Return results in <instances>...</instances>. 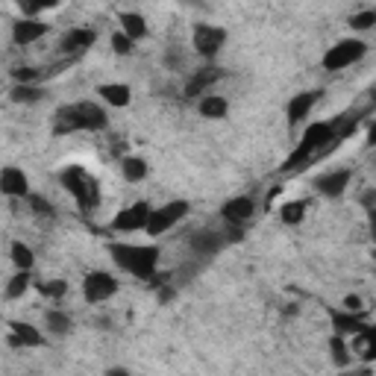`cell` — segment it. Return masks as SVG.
Masks as SVG:
<instances>
[{
	"instance_id": "cell-1",
	"label": "cell",
	"mask_w": 376,
	"mask_h": 376,
	"mask_svg": "<svg viewBox=\"0 0 376 376\" xmlns=\"http://www.w3.org/2000/svg\"><path fill=\"white\" fill-rule=\"evenodd\" d=\"M112 259L138 280H153L156 265H159V247L153 244H112L109 247Z\"/></svg>"
},
{
	"instance_id": "cell-2",
	"label": "cell",
	"mask_w": 376,
	"mask_h": 376,
	"mask_svg": "<svg viewBox=\"0 0 376 376\" xmlns=\"http://www.w3.org/2000/svg\"><path fill=\"white\" fill-rule=\"evenodd\" d=\"M109 123L106 112L97 103H73V106H62L56 112V133H80V130H103Z\"/></svg>"
},
{
	"instance_id": "cell-3",
	"label": "cell",
	"mask_w": 376,
	"mask_h": 376,
	"mask_svg": "<svg viewBox=\"0 0 376 376\" xmlns=\"http://www.w3.org/2000/svg\"><path fill=\"white\" fill-rule=\"evenodd\" d=\"M330 141H338V130H335V121H330V123H323V121H317V123H309L306 127V133H303V138H300V144L294 147V153L285 159V165L283 168H297V165H303L312 153H317V150H323Z\"/></svg>"
},
{
	"instance_id": "cell-4",
	"label": "cell",
	"mask_w": 376,
	"mask_h": 376,
	"mask_svg": "<svg viewBox=\"0 0 376 376\" xmlns=\"http://www.w3.org/2000/svg\"><path fill=\"white\" fill-rule=\"evenodd\" d=\"M62 186L73 194V200L80 203V209H94L100 203V191H97V180L88 171H83L80 165H71L62 171Z\"/></svg>"
},
{
	"instance_id": "cell-5",
	"label": "cell",
	"mask_w": 376,
	"mask_h": 376,
	"mask_svg": "<svg viewBox=\"0 0 376 376\" xmlns=\"http://www.w3.org/2000/svg\"><path fill=\"white\" fill-rule=\"evenodd\" d=\"M186 212H188L186 200H171V203H165V206L150 212V220H147V230L144 233L147 235H165L168 230H173L186 218Z\"/></svg>"
},
{
	"instance_id": "cell-6",
	"label": "cell",
	"mask_w": 376,
	"mask_h": 376,
	"mask_svg": "<svg viewBox=\"0 0 376 376\" xmlns=\"http://www.w3.org/2000/svg\"><path fill=\"white\" fill-rule=\"evenodd\" d=\"M365 54H367V44H365L362 39H344V41H338L335 47L327 50V56H323V68H327V71L350 68L353 62H359Z\"/></svg>"
},
{
	"instance_id": "cell-7",
	"label": "cell",
	"mask_w": 376,
	"mask_h": 376,
	"mask_svg": "<svg viewBox=\"0 0 376 376\" xmlns=\"http://www.w3.org/2000/svg\"><path fill=\"white\" fill-rule=\"evenodd\" d=\"M150 203H144V200H138V203L127 206L123 212H118L112 218V230L115 233H141L147 230V220H150Z\"/></svg>"
},
{
	"instance_id": "cell-8",
	"label": "cell",
	"mask_w": 376,
	"mask_h": 376,
	"mask_svg": "<svg viewBox=\"0 0 376 376\" xmlns=\"http://www.w3.org/2000/svg\"><path fill=\"white\" fill-rule=\"evenodd\" d=\"M191 41H194V50H197L200 56H209L212 59L218 50L223 47V41H227V30L215 27V24H197Z\"/></svg>"
},
{
	"instance_id": "cell-9",
	"label": "cell",
	"mask_w": 376,
	"mask_h": 376,
	"mask_svg": "<svg viewBox=\"0 0 376 376\" xmlns=\"http://www.w3.org/2000/svg\"><path fill=\"white\" fill-rule=\"evenodd\" d=\"M115 291H118V280L106 270H94L83 280V297L88 303H103V300H109Z\"/></svg>"
},
{
	"instance_id": "cell-10",
	"label": "cell",
	"mask_w": 376,
	"mask_h": 376,
	"mask_svg": "<svg viewBox=\"0 0 376 376\" xmlns=\"http://www.w3.org/2000/svg\"><path fill=\"white\" fill-rule=\"evenodd\" d=\"M350 180H353V171H350V168H341V171L320 173V177L315 180V188H317V194H323V197H341L344 188L350 186Z\"/></svg>"
},
{
	"instance_id": "cell-11",
	"label": "cell",
	"mask_w": 376,
	"mask_h": 376,
	"mask_svg": "<svg viewBox=\"0 0 376 376\" xmlns=\"http://www.w3.org/2000/svg\"><path fill=\"white\" fill-rule=\"evenodd\" d=\"M317 97H320V91H300V94H294V97L288 100V123H291V127L303 123V121L312 115V109H315V103H317Z\"/></svg>"
},
{
	"instance_id": "cell-12",
	"label": "cell",
	"mask_w": 376,
	"mask_h": 376,
	"mask_svg": "<svg viewBox=\"0 0 376 376\" xmlns=\"http://www.w3.org/2000/svg\"><path fill=\"white\" fill-rule=\"evenodd\" d=\"M0 191H4L6 197H27L30 191V183H27V173H24L21 168H4V173H0Z\"/></svg>"
},
{
	"instance_id": "cell-13",
	"label": "cell",
	"mask_w": 376,
	"mask_h": 376,
	"mask_svg": "<svg viewBox=\"0 0 376 376\" xmlns=\"http://www.w3.org/2000/svg\"><path fill=\"white\" fill-rule=\"evenodd\" d=\"M220 212H223V220L233 223V227H238V223H244V220L253 218L256 206H253V200H250V197H233V200H227V203H223Z\"/></svg>"
},
{
	"instance_id": "cell-14",
	"label": "cell",
	"mask_w": 376,
	"mask_h": 376,
	"mask_svg": "<svg viewBox=\"0 0 376 376\" xmlns=\"http://www.w3.org/2000/svg\"><path fill=\"white\" fill-rule=\"evenodd\" d=\"M47 33V24H41L39 18H21L15 27H12V39H15V44H33V41H39L41 36Z\"/></svg>"
},
{
	"instance_id": "cell-15",
	"label": "cell",
	"mask_w": 376,
	"mask_h": 376,
	"mask_svg": "<svg viewBox=\"0 0 376 376\" xmlns=\"http://www.w3.org/2000/svg\"><path fill=\"white\" fill-rule=\"evenodd\" d=\"M9 344L12 347H41L44 338H41V332L33 327V323L15 320V323H9Z\"/></svg>"
},
{
	"instance_id": "cell-16",
	"label": "cell",
	"mask_w": 376,
	"mask_h": 376,
	"mask_svg": "<svg viewBox=\"0 0 376 376\" xmlns=\"http://www.w3.org/2000/svg\"><path fill=\"white\" fill-rule=\"evenodd\" d=\"M332 327H335V335H359L365 327V320H359L353 312H332Z\"/></svg>"
},
{
	"instance_id": "cell-17",
	"label": "cell",
	"mask_w": 376,
	"mask_h": 376,
	"mask_svg": "<svg viewBox=\"0 0 376 376\" xmlns=\"http://www.w3.org/2000/svg\"><path fill=\"white\" fill-rule=\"evenodd\" d=\"M97 94L106 100L109 106H127L130 100H133V91L130 86H123V83H106V86H100Z\"/></svg>"
},
{
	"instance_id": "cell-18",
	"label": "cell",
	"mask_w": 376,
	"mask_h": 376,
	"mask_svg": "<svg viewBox=\"0 0 376 376\" xmlns=\"http://www.w3.org/2000/svg\"><path fill=\"white\" fill-rule=\"evenodd\" d=\"M118 21H121V30L127 33L133 41L147 36V21H144L138 12H121V18H118Z\"/></svg>"
},
{
	"instance_id": "cell-19",
	"label": "cell",
	"mask_w": 376,
	"mask_h": 376,
	"mask_svg": "<svg viewBox=\"0 0 376 376\" xmlns=\"http://www.w3.org/2000/svg\"><path fill=\"white\" fill-rule=\"evenodd\" d=\"M94 39H97V33H91V30H71L62 39V50L65 54H71V50H86L94 44Z\"/></svg>"
},
{
	"instance_id": "cell-20",
	"label": "cell",
	"mask_w": 376,
	"mask_h": 376,
	"mask_svg": "<svg viewBox=\"0 0 376 376\" xmlns=\"http://www.w3.org/2000/svg\"><path fill=\"white\" fill-rule=\"evenodd\" d=\"M215 80H218V71H215V68H203V71H197L194 77L188 80V86H186V94H188V97L203 94V91H206Z\"/></svg>"
},
{
	"instance_id": "cell-21",
	"label": "cell",
	"mask_w": 376,
	"mask_h": 376,
	"mask_svg": "<svg viewBox=\"0 0 376 376\" xmlns=\"http://www.w3.org/2000/svg\"><path fill=\"white\" fill-rule=\"evenodd\" d=\"M227 109H230V103L220 94H203V100H200V115L203 118H223Z\"/></svg>"
},
{
	"instance_id": "cell-22",
	"label": "cell",
	"mask_w": 376,
	"mask_h": 376,
	"mask_svg": "<svg viewBox=\"0 0 376 376\" xmlns=\"http://www.w3.org/2000/svg\"><path fill=\"white\" fill-rule=\"evenodd\" d=\"M121 171H123V180L127 183H141L147 177V162L141 156H127L121 162Z\"/></svg>"
},
{
	"instance_id": "cell-23",
	"label": "cell",
	"mask_w": 376,
	"mask_h": 376,
	"mask_svg": "<svg viewBox=\"0 0 376 376\" xmlns=\"http://www.w3.org/2000/svg\"><path fill=\"white\" fill-rule=\"evenodd\" d=\"M303 218H306V203H303V200H291V203L280 206V220L288 223V227H297Z\"/></svg>"
},
{
	"instance_id": "cell-24",
	"label": "cell",
	"mask_w": 376,
	"mask_h": 376,
	"mask_svg": "<svg viewBox=\"0 0 376 376\" xmlns=\"http://www.w3.org/2000/svg\"><path fill=\"white\" fill-rule=\"evenodd\" d=\"M59 4H62V0H18L21 12L27 18H36L39 12H47V9H56Z\"/></svg>"
},
{
	"instance_id": "cell-25",
	"label": "cell",
	"mask_w": 376,
	"mask_h": 376,
	"mask_svg": "<svg viewBox=\"0 0 376 376\" xmlns=\"http://www.w3.org/2000/svg\"><path fill=\"white\" fill-rule=\"evenodd\" d=\"M191 244H194L197 253H218V250L223 247V241H220V235H218V233H200Z\"/></svg>"
},
{
	"instance_id": "cell-26",
	"label": "cell",
	"mask_w": 376,
	"mask_h": 376,
	"mask_svg": "<svg viewBox=\"0 0 376 376\" xmlns=\"http://www.w3.org/2000/svg\"><path fill=\"white\" fill-rule=\"evenodd\" d=\"M12 262H15V268L30 270L33 262H36V256H33V250L24 244V241H15V244H12Z\"/></svg>"
},
{
	"instance_id": "cell-27",
	"label": "cell",
	"mask_w": 376,
	"mask_h": 376,
	"mask_svg": "<svg viewBox=\"0 0 376 376\" xmlns=\"http://www.w3.org/2000/svg\"><path fill=\"white\" fill-rule=\"evenodd\" d=\"M44 323H47V330L56 332V335H65V332L71 330V317L62 315V312H56V309H50V312L44 315Z\"/></svg>"
},
{
	"instance_id": "cell-28",
	"label": "cell",
	"mask_w": 376,
	"mask_h": 376,
	"mask_svg": "<svg viewBox=\"0 0 376 376\" xmlns=\"http://www.w3.org/2000/svg\"><path fill=\"white\" fill-rule=\"evenodd\" d=\"M27 288H30V270L18 268V273H15V277L9 280V285H6V297H9V300H15V297H21Z\"/></svg>"
},
{
	"instance_id": "cell-29",
	"label": "cell",
	"mask_w": 376,
	"mask_h": 376,
	"mask_svg": "<svg viewBox=\"0 0 376 376\" xmlns=\"http://www.w3.org/2000/svg\"><path fill=\"white\" fill-rule=\"evenodd\" d=\"M350 27H353L356 33H365V30L376 27V9H365V12H356L353 18H350Z\"/></svg>"
},
{
	"instance_id": "cell-30",
	"label": "cell",
	"mask_w": 376,
	"mask_h": 376,
	"mask_svg": "<svg viewBox=\"0 0 376 376\" xmlns=\"http://www.w3.org/2000/svg\"><path fill=\"white\" fill-rule=\"evenodd\" d=\"M39 291H41L44 297H54V300H59V297L68 291V285H65L62 280H50V283H39Z\"/></svg>"
},
{
	"instance_id": "cell-31",
	"label": "cell",
	"mask_w": 376,
	"mask_h": 376,
	"mask_svg": "<svg viewBox=\"0 0 376 376\" xmlns=\"http://www.w3.org/2000/svg\"><path fill=\"white\" fill-rule=\"evenodd\" d=\"M112 50H115L118 56H127L130 50H133V39H130L127 33H123V30H121V33H115V36H112Z\"/></svg>"
},
{
	"instance_id": "cell-32",
	"label": "cell",
	"mask_w": 376,
	"mask_h": 376,
	"mask_svg": "<svg viewBox=\"0 0 376 376\" xmlns=\"http://www.w3.org/2000/svg\"><path fill=\"white\" fill-rule=\"evenodd\" d=\"M39 94H41V91L33 88V86H27V83L12 88V100H18V103H24V100H39Z\"/></svg>"
},
{
	"instance_id": "cell-33",
	"label": "cell",
	"mask_w": 376,
	"mask_h": 376,
	"mask_svg": "<svg viewBox=\"0 0 376 376\" xmlns=\"http://www.w3.org/2000/svg\"><path fill=\"white\" fill-rule=\"evenodd\" d=\"M332 350H335V362L344 365V362H347V344H344V335H335V338H332Z\"/></svg>"
},
{
	"instance_id": "cell-34",
	"label": "cell",
	"mask_w": 376,
	"mask_h": 376,
	"mask_svg": "<svg viewBox=\"0 0 376 376\" xmlns=\"http://www.w3.org/2000/svg\"><path fill=\"white\" fill-rule=\"evenodd\" d=\"M12 77H15L18 83H30V80H36V71H33V68H18Z\"/></svg>"
},
{
	"instance_id": "cell-35",
	"label": "cell",
	"mask_w": 376,
	"mask_h": 376,
	"mask_svg": "<svg viewBox=\"0 0 376 376\" xmlns=\"http://www.w3.org/2000/svg\"><path fill=\"white\" fill-rule=\"evenodd\" d=\"M344 309H347V312H359V309H362V300H359L356 294L344 297Z\"/></svg>"
},
{
	"instance_id": "cell-36",
	"label": "cell",
	"mask_w": 376,
	"mask_h": 376,
	"mask_svg": "<svg viewBox=\"0 0 376 376\" xmlns=\"http://www.w3.org/2000/svg\"><path fill=\"white\" fill-rule=\"evenodd\" d=\"M30 203H33V209H36L39 215H50V203H44L41 197H30Z\"/></svg>"
},
{
	"instance_id": "cell-37",
	"label": "cell",
	"mask_w": 376,
	"mask_h": 376,
	"mask_svg": "<svg viewBox=\"0 0 376 376\" xmlns=\"http://www.w3.org/2000/svg\"><path fill=\"white\" fill-rule=\"evenodd\" d=\"M367 227H370V235H373V241H376V206L367 209Z\"/></svg>"
},
{
	"instance_id": "cell-38",
	"label": "cell",
	"mask_w": 376,
	"mask_h": 376,
	"mask_svg": "<svg viewBox=\"0 0 376 376\" xmlns=\"http://www.w3.org/2000/svg\"><path fill=\"white\" fill-rule=\"evenodd\" d=\"M362 203H365L367 209H373V206H376V191H367V194L362 197Z\"/></svg>"
},
{
	"instance_id": "cell-39",
	"label": "cell",
	"mask_w": 376,
	"mask_h": 376,
	"mask_svg": "<svg viewBox=\"0 0 376 376\" xmlns=\"http://www.w3.org/2000/svg\"><path fill=\"white\" fill-rule=\"evenodd\" d=\"M367 147H376V121L370 123V130H367Z\"/></svg>"
},
{
	"instance_id": "cell-40",
	"label": "cell",
	"mask_w": 376,
	"mask_h": 376,
	"mask_svg": "<svg viewBox=\"0 0 376 376\" xmlns=\"http://www.w3.org/2000/svg\"><path fill=\"white\" fill-rule=\"evenodd\" d=\"M373 259H376V250H373Z\"/></svg>"
}]
</instances>
